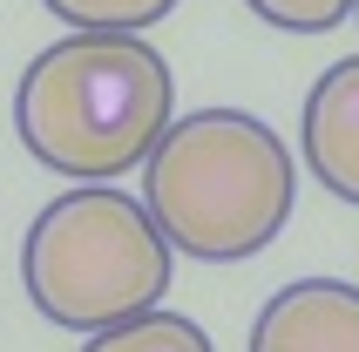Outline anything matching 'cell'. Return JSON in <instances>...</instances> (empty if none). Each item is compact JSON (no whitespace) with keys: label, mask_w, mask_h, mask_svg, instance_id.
Here are the masks:
<instances>
[{"label":"cell","mask_w":359,"mask_h":352,"mask_svg":"<svg viewBox=\"0 0 359 352\" xmlns=\"http://www.w3.org/2000/svg\"><path fill=\"white\" fill-rule=\"evenodd\" d=\"M41 7L55 20H68V27H88V34H142L177 0H41Z\"/></svg>","instance_id":"7"},{"label":"cell","mask_w":359,"mask_h":352,"mask_svg":"<svg viewBox=\"0 0 359 352\" xmlns=\"http://www.w3.org/2000/svg\"><path fill=\"white\" fill-rule=\"evenodd\" d=\"M353 20H359V0H353Z\"/></svg>","instance_id":"9"},{"label":"cell","mask_w":359,"mask_h":352,"mask_svg":"<svg viewBox=\"0 0 359 352\" xmlns=\"http://www.w3.org/2000/svg\"><path fill=\"white\" fill-rule=\"evenodd\" d=\"M177 122V75L142 34L68 27L20 68L14 136L41 170L68 183H122L156 156Z\"/></svg>","instance_id":"1"},{"label":"cell","mask_w":359,"mask_h":352,"mask_svg":"<svg viewBox=\"0 0 359 352\" xmlns=\"http://www.w3.org/2000/svg\"><path fill=\"white\" fill-rule=\"evenodd\" d=\"M81 352H217V346H210V332H203L197 318L156 305V312H136V318H122V325L88 332Z\"/></svg>","instance_id":"6"},{"label":"cell","mask_w":359,"mask_h":352,"mask_svg":"<svg viewBox=\"0 0 359 352\" xmlns=\"http://www.w3.org/2000/svg\"><path fill=\"white\" fill-rule=\"evenodd\" d=\"M244 352H359V285L299 278L264 298Z\"/></svg>","instance_id":"4"},{"label":"cell","mask_w":359,"mask_h":352,"mask_svg":"<svg viewBox=\"0 0 359 352\" xmlns=\"http://www.w3.org/2000/svg\"><path fill=\"white\" fill-rule=\"evenodd\" d=\"M299 149H305V170L319 176L339 203H359V55L332 61L305 88Z\"/></svg>","instance_id":"5"},{"label":"cell","mask_w":359,"mask_h":352,"mask_svg":"<svg viewBox=\"0 0 359 352\" xmlns=\"http://www.w3.org/2000/svg\"><path fill=\"white\" fill-rule=\"evenodd\" d=\"M142 203L183 257L238 264L292 224L299 163L251 109H197L170 122L156 156L142 163Z\"/></svg>","instance_id":"2"},{"label":"cell","mask_w":359,"mask_h":352,"mask_svg":"<svg viewBox=\"0 0 359 352\" xmlns=\"http://www.w3.org/2000/svg\"><path fill=\"white\" fill-rule=\"evenodd\" d=\"M177 244L163 237L156 210L116 183H75L41 203L20 237V285L48 325L102 332L136 312H156L170 292Z\"/></svg>","instance_id":"3"},{"label":"cell","mask_w":359,"mask_h":352,"mask_svg":"<svg viewBox=\"0 0 359 352\" xmlns=\"http://www.w3.org/2000/svg\"><path fill=\"white\" fill-rule=\"evenodd\" d=\"M244 7L285 34H332L339 20H353V0H244Z\"/></svg>","instance_id":"8"}]
</instances>
